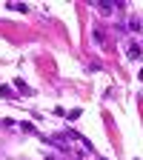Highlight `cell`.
<instances>
[{
	"instance_id": "5b68a950",
	"label": "cell",
	"mask_w": 143,
	"mask_h": 160,
	"mask_svg": "<svg viewBox=\"0 0 143 160\" xmlns=\"http://www.w3.org/2000/svg\"><path fill=\"white\" fill-rule=\"evenodd\" d=\"M14 89H20V92H23V94H32V89L23 83V80H14Z\"/></svg>"
},
{
	"instance_id": "ba28073f",
	"label": "cell",
	"mask_w": 143,
	"mask_h": 160,
	"mask_svg": "<svg viewBox=\"0 0 143 160\" xmlns=\"http://www.w3.org/2000/svg\"><path fill=\"white\" fill-rule=\"evenodd\" d=\"M100 160H103V157H100Z\"/></svg>"
},
{
	"instance_id": "7a4b0ae2",
	"label": "cell",
	"mask_w": 143,
	"mask_h": 160,
	"mask_svg": "<svg viewBox=\"0 0 143 160\" xmlns=\"http://www.w3.org/2000/svg\"><path fill=\"white\" fill-rule=\"evenodd\" d=\"M126 57H129V60H137V57H140V43H129Z\"/></svg>"
},
{
	"instance_id": "6da1fadb",
	"label": "cell",
	"mask_w": 143,
	"mask_h": 160,
	"mask_svg": "<svg viewBox=\"0 0 143 160\" xmlns=\"http://www.w3.org/2000/svg\"><path fill=\"white\" fill-rule=\"evenodd\" d=\"M94 9H97L100 14H112L115 9H123V3H112V0H97V3H94Z\"/></svg>"
},
{
	"instance_id": "277c9868",
	"label": "cell",
	"mask_w": 143,
	"mask_h": 160,
	"mask_svg": "<svg viewBox=\"0 0 143 160\" xmlns=\"http://www.w3.org/2000/svg\"><path fill=\"white\" fill-rule=\"evenodd\" d=\"M9 9H12V12H23V14L29 12V6H26V3H9Z\"/></svg>"
},
{
	"instance_id": "3957f363",
	"label": "cell",
	"mask_w": 143,
	"mask_h": 160,
	"mask_svg": "<svg viewBox=\"0 0 143 160\" xmlns=\"http://www.w3.org/2000/svg\"><path fill=\"white\" fill-rule=\"evenodd\" d=\"M0 97L12 100V97H17V94H14V89H12V86H6V83H3V86H0Z\"/></svg>"
},
{
	"instance_id": "52a82bcc",
	"label": "cell",
	"mask_w": 143,
	"mask_h": 160,
	"mask_svg": "<svg viewBox=\"0 0 143 160\" xmlns=\"http://www.w3.org/2000/svg\"><path fill=\"white\" fill-rule=\"evenodd\" d=\"M46 160H57V157H52V154H49V157H46Z\"/></svg>"
},
{
	"instance_id": "8992f818",
	"label": "cell",
	"mask_w": 143,
	"mask_h": 160,
	"mask_svg": "<svg viewBox=\"0 0 143 160\" xmlns=\"http://www.w3.org/2000/svg\"><path fill=\"white\" fill-rule=\"evenodd\" d=\"M129 29H132V32H140V20H137V17L132 20V23H129Z\"/></svg>"
}]
</instances>
